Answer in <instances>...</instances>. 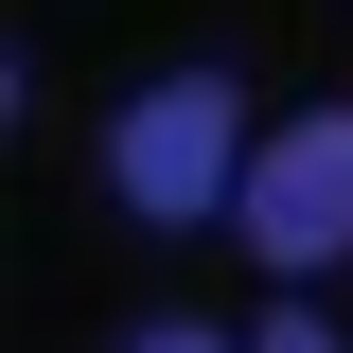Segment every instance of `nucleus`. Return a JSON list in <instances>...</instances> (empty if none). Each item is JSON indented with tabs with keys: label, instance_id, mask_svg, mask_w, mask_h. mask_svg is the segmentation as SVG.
I'll list each match as a JSON object with an SVG mask.
<instances>
[{
	"label": "nucleus",
	"instance_id": "nucleus-1",
	"mask_svg": "<svg viewBox=\"0 0 353 353\" xmlns=\"http://www.w3.org/2000/svg\"><path fill=\"white\" fill-rule=\"evenodd\" d=\"M106 176H124V212H159V230L230 212V194H248V106H230L212 71H176V88H141L124 124H106Z\"/></svg>",
	"mask_w": 353,
	"mask_h": 353
},
{
	"label": "nucleus",
	"instance_id": "nucleus-2",
	"mask_svg": "<svg viewBox=\"0 0 353 353\" xmlns=\"http://www.w3.org/2000/svg\"><path fill=\"white\" fill-rule=\"evenodd\" d=\"M248 248L265 265H336L353 248V106H318V124H283L248 159Z\"/></svg>",
	"mask_w": 353,
	"mask_h": 353
},
{
	"label": "nucleus",
	"instance_id": "nucleus-3",
	"mask_svg": "<svg viewBox=\"0 0 353 353\" xmlns=\"http://www.w3.org/2000/svg\"><path fill=\"white\" fill-rule=\"evenodd\" d=\"M248 353H336V336H318V318H248Z\"/></svg>",
	"mask_w": 353,
	"mask_h": 353
},
{
	"label": "nucleus",
	"instance_id": "nucleus-4",
	"mask_svg": "<svg viewBox=\"0 0 353 353\" xmlns=\"http://www.w3.org/2000/svg\"><path fill=\"white\" fill-rule=\"evenodd\" d=\"M124 353H230V336H212V318H159V336H124Z\"/></svg>",
	"mask_w": 353,
	"mask_h": 353
}]
</instances>
